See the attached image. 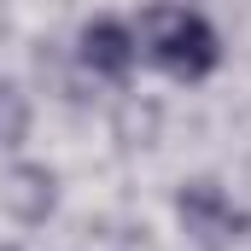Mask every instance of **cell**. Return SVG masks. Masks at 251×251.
<instances>
[{"mask_svg":"<svg viewBox=\"0 0 251 251\" xmlns=\"http://www.w3.org/2000/svg\"><path fill=\"white\" fill-rule=\"evenodd\" d=\"M146 53L164 64L176 82H204L216 64H222V41H216V29L187 12V6H170V12H152V24H146Z\"/></svg>","mask_w":251,"mask_h":251,"instance_id":"1","label":"cell"},{"mask_svg":"<svg viewBox=\"0 0 251 251\" xmlns=\"http://www.w3.org/2000/svg\"><path fill=\"white\" fill-rule=\"evenodd\" d=\"M176 216H181V228H187L204 251H228L234 240L251 234V216L234 210V199L222 187H210V181H193V187L176 193Z\"/></svg>","mask_w":251,"mask_h":251,"instance_id":"2","label":"cell"},{"mask_svg":"<svg viewBox=\"0 0 251 251\" xmlns=\"http://www.w3.org/2000/svg\"><path fill=\"white\" fill-rule=\"evenodd\" d=\"M82 64L100 70V76H128V64H134V35H128V24H117V18L88 24V29H82Z\"/></svg>","mask_w":251,"mask_h":251,"instance_id":"3","label":"cell"},{"mask_svg":"<svg viewBox=\"0 0 251 251\" xmlns=\"http://www.w3.org/2000/svg\"><path fill=\"white\" fill-rule=\"evenodd\" d=\"M0 199H6L24 222H41V216L53 210V176H47L41 164H18V170L0 181Z\"/></svg>","mask_w":251,"mask_h":251,"instance_id":"4","label":"cell"},{"mask_svg":"<svg viewBox=\"0 0 251 251\" xmlns=\"http://www.w3.org/2000/svg\"><path fill=\"white\" fill-rule=\"evenodd\" d=\"M24 128H29V105H24V94H18L12 82H0V146H18Z\"/></svg>","mask_w":251,"mask_h":251,"instance_id":"5","label":"cell"}]
</instances>
